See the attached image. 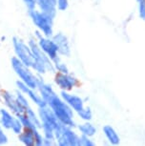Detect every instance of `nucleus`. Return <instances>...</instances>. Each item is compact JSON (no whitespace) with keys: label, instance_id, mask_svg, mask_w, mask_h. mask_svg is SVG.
Here are the masks:
<instances>
[{"label":"nucleus","instance_id":"nucleus-17","mask_svg":"<svg viewBox=\"0 0 145 146\" xmlns=\"http://www.w3.org/2000/svg\"><path fill=\"white\" fill-rule=\"evenodd\" d=\"M8 140H9V139H8L7 135L5 134L4 128L2 127L1 125H0V145L6 144V143L8 142Z\"/></svg>","mask_w":145,"mask_h":146},{"label":"nucleus","instance_id":"nucleus-15","mask_svg":"<svg viewBox=\"0 0 145 146\" xmlns=\"http://www.w3.org/2000/svg\"><path fill=\"white\" fill-rule=\"evenodd\" d=\"M104 132H105L107 137L110 139V141L115 143V144L119 141V137H117V135L116 134V132H115L110 126H106V127H104Z\"/></svg>","mask_w":145,"mask_h":146},{"label":"nucleus","instance_id":"nucleus-12","mask_svg":"<svg viewBox=\"0 0 145 146\" xmlns=\"http://www.w3.org/2000/svg\"><path fill=\"white\" fill-rule=\"evenodd\" d=\"M53 40L56 42L57 48H58V54H69L70 53V47H69V43H68V40L65 35L62 34H58L56 35H54L53 37Z\"/></svg>","mask_w":145,"mask_h":146},{"label":"nucleus","instance_id":"nucleus-19","mask_svg":"<svg viewBox=\"0 0 145 146\" xmlns=\"http://www.w3.org/2000/svg\"><path fill=\"white\" fill-rule=\"evenodd\" d=\"M23 2L25 3L29 11L35 9V6H36V1L35 0H23Z\"/></svg>","mask_w":145,"mask_h":146},{"label":"nucleus","instance_id":"nucleus-1","mask_svg":"<svg viewBox=\"0 0 145 146\" xmlns=\"http://www.w3.org/2000/svg\"><path fill=\"white\" fill-rule=\"evenodd\" d=\"M37 89L47 106L50 107V109L54 112L59 122L67 126H73V110L65 102L64 100H62L61 98H59L53 88L49 84L45 83L40 78H38Z\"/></svg>","mask_w":145,"mask_h":146},{"label":"nucleus","instance_id":"nucleus-18","mask_svg":"<svg viewBox=\"0 0 145 146\" xmlns=\"http://www.w3.org/2000/svg\"><path fill=\"white\" fill-rule=\"evenodd\" d=\"M56 6L60 11H64L68 7V0H56Z\"/></svg>","mask_w":145,"mask_h":146},{"label":"nucleus","instance_id":"nucleus-16","mask_svg":"<svg viewBox=\"0 0 145 146\" xmlns=\"http://www.w3.org/2000/svg\"><path fill=\"white\" fill-rule=\"evenodd\" d=\"M78 115H80L81 118H83V119H86V120L91 119V117H92L91 111H90L89 108H83L80 112H78Z\"/></svg>","mask_w":145,"mask_h":146},{"label":"nucleus","instance_id":"nucleus-6","mask_svg":"<svg viewBox=\"0 0 145 146\" xmlns=\"http://www.w3.org/2000/svg\"><path fill=\"white\" fill-rule=\"evenodd\" d=\"M1 98L3 103L15 117H19L20 115L25 113L22 106L19 104L17 100H16V96L13 95V93L9 92V91H4L1 94Z\"/></svg>","mask_w":145,"mask_h":146},{"label":"nucleus","instance_id":"nucleus-5","mask_svg":"<svg viewBox=\"0 0 145 146\" xmlns=\"http://www.w3.org/2000/svg\"><path fill=\"white\" fill-rule=\"evenodd\" d=\"M37 44L47 56L52 59V61L56 62L58 60V48H57L56 42L53 39H50L49 36L40 34L39 32H36Z\"/></svg>","mask_w":145,"mask_h":146},{"label":"nucleus","instance_id":"nucleus-9","mask_svg":"<svg viewBox=\"0 0 145 146\" xmlns=\"http://www.w3.org/2000/svg\"><path fill=\"white\" fill-rule=\"evenodd\" d=\"M61 96L65 102H66L73 110H75V111H76L77 113L80 112L81 110L84 108L83 101H82V100L79 96L71 95V94H68L66 92H64V91L61 93Z\"/></svg>","mask_w":145,"mask_h":146},{"label":"nucleus","instance_id":"nucleus-4","mask_svg":"<svg viewBox=\"0 0 145 146\" xmlns=\"http://www.w3.org/2000/svg\"><path fill=\"white\" fill-rule=\"evenodd\" d=\"M30 16L32 21L39 30V32L46 36H52L53 35V17L42 11L30 10Z\"/></svg>","mask_w":145,"mask_h":146},{"label":"nucleus","instance_id":"nucleus-11","mask_svg":"<svg viewBox=\"0 0 145 146\" xmlns=\"http://www.w3.org/2000/svg\"><path fill=\"white\" fill-rule=\"evenodd\" d=\"M36 5L40 8L42 12L48 13L52 17H54L56 11V0H35Z\"/></svg>","mask_w":145,"mask_h":146},{"label":"nucleus","instance_id":"nucleus-3","mask_svg":"<svg viewBox=\"0 0 145 146\" xmlns=\"http://www.w3.org/2000/svg\"><path fill=\"white\" fill-rule=\"evenodd\" d=\"M11 64H12L13 71L15 72L17 76L20 78V81H22L27 86L31 87L32 89H37L38 76L34 73H32V68L25 65L16 56H13L12 58Z\"/></svg>","mask_w":145,"mask_h":146},{"label":"nucleus","instance_id":"nucleus-7","mask_svg":"<svg viewBox=\"0 0 145 146\" xmlns=\"http://www.w3.org/2000/svg\"><path fill=\"white\" fill-rule=\"evenodd\" d=\"M16 86H17L18 90L20 91V92H22L27 98H29L30 100H32V102H34L35 105L38 106V108L47 105L45 100H43L42 96H40V94L35 92V89H32V88L27 86L25 83H23V82L20 80L16 81Z\"/></svg>","mask_w":145,"mask_h":146},{"label":"nucleus","instance_id":"nucleus-10","mask_svg":"<svg viewBox=\"0 0 145 146\" xmlns=\"http://www.w3.org/2000/svg\"><path fill=\"white\" fill-rule=\"evenodd\" d=\"M15 115L6 109H0V125L6 130H12Z\"/></svg>","mask_w":145,"mask_h":146},{"label":"nucleus","instance_id":"nucleus-14","mask_svg":"<svg viewBox=\"0 0 145 146\" xmlns=\"http://www.w3.org/2000/svg\"><path fill=\"white\" fill-rule=\"evenodd\" d=\"M79 130H80V132L84 136L87 137H91L95 133V127L92 124H90V123H85V124L80 125L79 126Z\"/></svg>","mask_w":145,"mask_h":146},{"label":"nucleus","instance_id":"nucleus-2","mask_svg":"<svg viewBox=\"0 0 145 146\" xmlns=\"http://www.w3.org/2000/svg\"><path fill=\"white\" fill-rule=\"evenodd\" d=\"M13 46L15 56L19 60H21L25 65H27L28 67L32 68V70L36 72V74L42 75L40 67L37 64L36 59H35L34 53H32L29 43L27 44L21 38L15 36L13 38Z\"/></svg>","mask_w":145,"mask_h":146},{"label":"nucleus","instance_id":"nucleus-8","mask_svg":"<svg viewBox=\"0 0 145 146\" xmlns=\"http://www.w3.org/2000/svg\"><path fill=\"white\" fill-rule=\"evenodd\" d=\"M54 80H56V85L60 89L65 90V91L73 89L76 85V83H77V80H76L75 78L68 75V73L67 74L58 73L56 76V79H54Z\"/></svg>","mask_w":145,"mask_h":146},{"label":"nucleus","instance_id":"nucleus-13","mask_svg":"<svg viewBox=\"0 0 145 146\" xmlns=\"http://www.w3.org/2000/svg\"><path fill=\"white\" fill-rule=\"evenodd\" d=\"M18 139L21 143H23L26 146H34L35 139L34 130L24 128V130L18 135Z\"/></svg>","mask_w":145,"mask_h":146}]
</instances>
